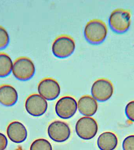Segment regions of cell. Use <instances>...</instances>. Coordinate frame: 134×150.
Returning a JSON list of instances; mask_svg holds the SVG:
<instances>
[{
    "instance_id": "6da1fadb",
    "label": "cell",
    "mask_w": 134,
    "mask_h": 150,
    "mask_svg": "<svg viewBox=\"0 0 134 150\" xmlns=\"http://www.w3.org/2000/svg\"><path fill=\"white\" fill-rule=\"evenodd\" d=\"M83 33L87 42L91 44L97 45L102 43L105 40L108 35V29L103 21L92 20L86 24Z\"/></svg>"
},
{
    "instance_id": "7a4b0ae2",
    "label": "cell",
    "mask_w": 134,
    "mask_h": 150,
    "mask_svg": "<svg viewBox=\"0 0 134 150\" xmlns=\"http://www.w3.org/2000/svg\"><path fill=\"white\" fill-rule=\"evenodd\" d=\"M131 17V12L129 9L116 8L109 15L108 19L109 26L115 32L123 33L130 28Z\"/></svg>"
},
{
    "instance_id": "3957f363",
    "label": "cell",
    "mask_w": 134,
    "mask_h": 150,
    "mask_svg": "<svg viewBox=\"0 0 134 150\" xmlns=\"http://www.w3.org/2000/svg\"><path fill=\"white\" fill-rule=\"evenodd\" d=\"M12 71L16 79L21 81H28L35 74V64L29 57H19L13 62Z\"/></svg>"
},
{
    "instance_id": "277c9868",
    "label": "cell",
    "mask_w": 134,
    "mask_h": 150,
    "mask_svg": "<svg viewBox=\"0 0 134 150\" xmlns=\"http://www.w3.org/2000/svg\"><path fill=\"white\" fill-rule=\"evenodd\" d=\"M75 43L72 38L61 35L56 38L52 44V52L58 58H65L70 56L75 49Z\"/></svg>"
},
{
    "instance_id": "5b68a950",
    "label": "cell",
    "mask_w": 134,
    "mask_h": 150,
    "mask_svg": "<svg viewBox=\"0 0 134 150\" xmlns=\"http://www.w3.org/2000/svg\"><path fill=\"white\" fill-rule=\"evenodd\" d=\"M114 86L109 80L99 79L93 83L91 93L93 98L99 102H105L109 100L113 96Z\"/></svg>"
},
{
    "instance_id": "8992f818",
    "label": "cell",
    "mask_w": 134,
    "mask_h": 150,
    "mask_svg": "<svg viewBox=\"0 0 134 150\" xmlns=\"http://www.w3.org/2000/svg\"><path fill=\"white\" fill-rule=\"evenodd\" d=\"M98 126L96 121L90 117H83L76 122L75 131L79 138L84 140L92 139L97 133Z\"/></svg>"
},
{
    "instance_id": "52a82bcc",
    "label": "cell",
    "mask_w": 134,
    "mask_h": 150,
    "mask_svg": "<svg viewBox=\"0 0 134 150\" xmlns=\"http://www.w3.org/2000/svg\"><path fill=\"white\" fill-rule=\"evenodd\" d=\"M77 108V103L75 99L70 96H64L56 102L55 111L59 118L68 119L75 115Z\"/></svg>"
},
{
    "instance_id": "ba28073f",
    "label": "cell",
    "mask_w": 134,
    "mask_h": 150,
    "mask_svg": "<svg viewBox=\"0 0 134 150\" xmlns=\"http://www.w3.org/2000/svg\"><path fill=\"white\" fill-rule=\"evenodd\" d=\"M38 91L40 96L47 100H55L61 93V87L53 79L46 78L39 83Z\"/></svg>"
},
{
    "instance_id": "9c48e42d",
    "label": "cell",
    "mask_w": 134,
    "mask_h": 150,
    "mask_svg": "<svg viewBox=\"0 0 134 150\" xmlns=\"http://www.w3.org/2000/svg\"><path fill=\"white\" fill-rule=\"evenodd\" d=\"M25 107L29 114L34 117L43 115L48 108L46 100L39 95L34 94L29 96L26 100Z\"/></svg>"
},
{
    "instance_id": "30bf717a",
    "label": "cell",
    "mask_w": 134,
    "mask_h": 150,
    "mask_svg": "<svg viewBox=\"0 0 134 150\" xmlns=\"http://www.w3.org/2000/svg\"><path fill=\"white\" fill-rule=\"evenodd\" d=\"M48 133L49 138L53 141L63 142L69 139L71 130L66 123L61 121H55L49 124Z\"/></svg>"
},
{
    "instance_id": "8fae6325",
    "label": "cell",
    "mask_w": 134,
    "mask_h": 150,
    "mask_svg": "<svg viewBox=\"0 0 134 150\" xmlns=\"http://www.w3.org/2000/svg\"><path fill=\"white\" fill-rule=\"evenodd\" d=\"M6 132L10 140L17 144L24 142L28 137V131L26 127L19 121L10 123L7 127Z\"/></svg>"
},
{
    "instance_id": "7c38bea8",
    "label": "cell",
    "mask_w": 134,
    "mask_h": 150,
    "mask_svg": "<svg viewBox=\"0 0 134 150\" xmlns=\"http://www.w3.org/2000/svg\"><path fill=\"white\" fill-rule=\"evenodd\" d=\"M18 100V94L15 88L9 84L0 86V103L6 107L15 105Z\"/></svg>"
},
{
    "instance_id": "4fadbf2b",
    "label": "cell",
    "mask_w": 134,
    "mask_h": 150,
    "mask_svg": "<svg viewBox=\"0 0 134 150\" xmlns=\"http://www.w3.org/2000/svg\"><path fill=\"white\" fill-rule=\"evenodd\" d=\"M78 109L81 114L86 117H91L97 111V103L93 97L88 96H83L78 100Z\"/></svg>"
},
{
    "instance_id": "5bb4252c",
    "label": "cell",
    "mask_w": 134,
    "mask_h": 150,
    "mask_svg": "<svg viewBox=\"0 0 134 150\" xmlns=\"http://www.w3.org/2000/svg\"><path fill=\"white\" fill-rule=\"evenodd\" d=\"M97 144L101 150H114L118 144V139L113 132L108 131L100 134L97 139Z\"/></svg>"
},
{
    "instance_id": "9a60e30c",
    "label": "cell",
    "mask_w": 134,
    "mask_h": 150,
    "mask_svg": "<svg viewBox=\"0 0 134 150\" xmlns=\"http://www.w3.org/2000/svg\"><path fill=\"white\" fill-rule=\"evenodd\" d=\"M13 62L11 57L4 52H0V77L8 76L11 72Z\"/></svg>"
},
{
    "instance_id": "2e32d148",
    "label": "cell",
    "mask_w": 134,
    "mask_h": 150,
    "mask_svg": "<svg viewBox=\"0 0 134 150\" xmlns=\"http://www.w3.org/2000/svg\"><path fill=\"white\" fill-rule=\"evenodd\" d=\"M30 150H52V147L48 141L40 138L33 142L31 145Z\"/></svg>"
},
{
    "instance_id": "e0dca14e",
    "label": "cell",
    "mask_w": 134,
    "mask_h": 150,
    "mask_svg": "<svg viewBox=\"0 0 134 150\" xmlns=\"http://www.w3.org/2000/svg\"><path fill=\"white\" fill-rule=\"evenodd\" d=\"M9 33L4 27L0 25V50L6 47L9 42Z\"/></svg>"
},
{
    "instance_id": "ac0fdd59",
    "label": "cell",
    "mask_w": 134,
    "mask_h": 150,
    "mask_svg": "<svg viewBox=\"0 0 134 150\" xmlns=\"http://www.w3.org/2000/svg\"><path fill=\"white\" fill-rule=\"evenodd\" d=\"M125 113L129 120L134 122V100L129 102L126 105Z\"/></svg>"
},
{
    "instance_id": "d6986e66",
    "label": "cell",
    "mask_w": 134,
    "mask_h": 150,
    "mask_svg": "<svg viewBox=\"0 0 134 150\" xmlns=\"http://www.w3.org/2000/svg\"><path fill=\"white\" fill-rule=\"evenodd\" d=\"M123 150H134V135L126 137L122 143Z\"/></svg>"
},
{
    "instance_id": "ffe728a7",
    "label": "cell",
    "mask_w": 134,
    "mask_h": 150,
    "mask_svg": "<svg viewBox=\"0 0 134 150\" xmlns=\"http://www.w3.org/2000/svg\"><path fill=\"white\" fill-rule=\"evenodd\" d=\"M8 140L4 134L0 132V150H4L6 148Z\"/></svg>"
}]
</instances>
